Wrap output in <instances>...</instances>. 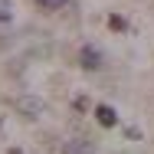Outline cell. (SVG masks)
Instances as JSON below:
<instances>
[{"mask_svg":"<svg viewBox=\"0 0 154 154\" xmlns=\"http://www.w3.org/2000/svg\"><path fill=\"white\" fill-rule=\"evenodd\" d=\"M79 59H82V66H85V69H98V66H102V53H98V49H92V46H85V49L79 53Z\"/></svg>","mask_w":154,"mask_h":154,"instance_id":"cell-3","label":"cell"},{"mask_svg":"<svg viewBox=\"0 0 154 154\" xmlns=\"http://www.w3.org/2000/svg\"><path fill=\"white\" fill-rule=\"evenodd\" d=\"M20 108H23L26 115H39V112H43V102H39V98H20Z\"/></svg>","mask_w":154,"mask_h":154,"instance_id":"cell-4","label":"cell"},{"mask_svg":"<svg viewBox=\"0 0 154 154\" xmlns=\"http://www.w3.org/2000/svg\"><path fill=\"white\" fill-rule=\"evenodd\" d=\"M95 118H98V125H105V128L118 125V115H115L112 105H95Z\"/></svg>","mask_w":154,"mask_h":154,"instance_id":"cell-1","label":"cell"},{"mask_svg":"<svg viewBox=\"0 0 154 154\" xmlns=\"http://www.w3.org/2000/svg\"><path fill=\"white\" fill-rule=\"evenodd\" d=\"M46 10H59V7H66V0H39Z\"/></svg>","mask_w":154,"mask_h":154,"instance_id":"cell-5","label":"cell"},{"mask_svg":"<svg viewBox=\"0 0 154 154\" xmlns=\"http://www.w3.org/2000/svg\"><path fill=\"white\" fill-rule=\"evenodd\" d=\"M0 20H10V10H3V7H0Z\"/></svg>","mask_w":154,"mask_h":154,"instance_id":"cell-7","label":"cell"},{"mask_svg":"<svg viewBox=\"0 0 154 154\" xmlns=\"http://www.w3.org/2000/svg\"><path fill=\"white\" fill-rule=\"evenodd\" d=\"M59 154H92V144L82 141V138H75V141H66Z\"/></svg>","mask_w":154,"mask_h":154,"instance_id":"cell-2","label":"cell"},{"mask_svg":"<svg viewBox=\"0 0 154 154\" xmlns=\"http://www.w3.org/2000/svg\"><path fill=\"white\" fill-rule=\"evenodd\" d=\"M108 26H112V30H125V20L122 17H108Z\"/></svg>","mask_w":154,"mask_h":154,"instance_id":"cell-6","label":"cell"},{"mask_svg":"<svg viewBox=\"0 0 154 154\" xmlns=\"http://www.w3.org/2000/svg\"><path fill=\"white\" fill-rule=\"evenodd\" d=\"M10 154H20V151H17V148H13V151H10Z\"/></svg>","mask_w":154,"mask_h":154,"instance_id":"cell-8","label":"cell"}]
</instances>
